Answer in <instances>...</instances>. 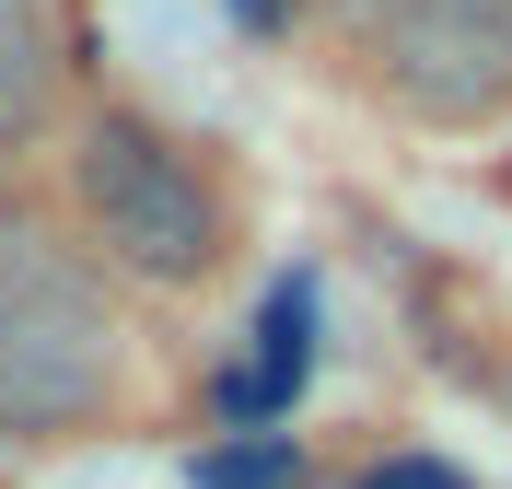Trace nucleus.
Segmentation results:
<instances>
[{"mask_svg": "<svg viewBox=\"0 0 512 489\" xmlns=\"http://www.w3.org/2000/svg\"><path fill=\"white\" fill-rule=\"evenodd\" d=\"M47 94H59V24L47 0H0V152L47 129Z\"/></svg>", "mask_w": 512, "mask_h": 489, "instance_id": "nucleus-5", "label": "nucleus"}, {"mask_svg": "<svg viewBox=\"0 0 512 489\" xmlns=\"http://www.w3.org/2000/svg\"><path fill=\"white\" fill-rule=\"evenodd\" d=\"M233 12H245V24H280V12H291V0H233Z\"/></svg>", "mask_w": 512, "mask_h": 489, "instance_id": "nucleus-8", "label": "nucleus"}, {"mask_svg": "<svg viewBox=\"0 0 512 489\" xmlns=\"http://www.w3.org/2000/svg\"><path fill=\"white\" fill-rule=\"evenodd\" d=\"M291 478V443L280 431H256V443H222V455L198 466V489H280Z\"/></svg>", "mask_w": 512, "mask_h": 489, "instance_id": "nucleus-6", "label": "nucleus"}, {"mask_svg": "<svg viewBox=\"0 0 512 489\" xmlns=\"http://www.w3.org/2000/svg\"><path fill=\"white\" fill-rule=\"evenodd\" d=\"M361 489H466V466H443V455H384Z\"/></svg>", "mask_w": 512, "mask_h": 489, "instance_id": "nucleus-7", "label": "nucleus"}, {"mask_svg": "<svg viewBox=\"0 0 512 489\" xmlns=\"http://www.w3.org/2000/svg\"><path fill=\"white\" fill-rule=\"evenodd\" d=\"M361 59L408 117H489L512 94V0H350Z\"/></svg>", "mask_w": 512, "mask_h": 489, "instance_id": "nucleus-3", "label": "nucleus"}, {"mask_svg": "<svg viewBox=\"0 0 512 489\" xmlns=\"http://www.w3.org/2000/svg\"><path fill=\"white\" fill-rule=\"evenodd\" d=\"M128 326L105 268L47 210L0 198V443H70L117 408Z\"/></svg>", "mask_w": 512, "mask_h": 489, "instance_id": "nucleus-1", "label": "nucleus"}, {"mask_svg": "<svg viewBox=\"0 0 512 489\" xmlns=\"http://www.w3.org/2000/svg\"><path fill=\"white\" fill-rule=\"evenodd\" d=\"M303 361H315V280H280V292H268V326H256V361L222 373V420L268 431L291 408V385H303Z\"/></svg>", "mask_w": 512, "mask_h": 489, "instance_id": "nucleus-4", "label": "nucleus"}, {"mask_svg": "<svg viewBox=\"0 0 512 489\" xmlns=\"http://www.w3.org/2000/svg\"><path fill=\"white\" fill-rule=\"evenodd\" d=\"M70 198H82V233L105 245V268L152 280V292H187L222 268V187L198 175V152L152 117H94L82 152H70Z\"/></svg>", "mask_w": 512, "mask_h": 489, "instance_id": "nucleus-2", "label": "nucleus"}]
</instances>
